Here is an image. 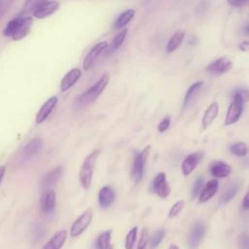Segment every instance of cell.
<instances>
[{"label":"cell","mask_w":249,"mask_h":249,"mask_svg":"<svg viewBox=\"0 0 249 249\" xmlns=\"http://www.w3.org/2000/svg\"><path fill=\"white\" fill-rule=\"evenodd\" d=\"M47 1L48 0H27L23 7V12L26 14L33 13L36 8H38L40 5Z\"/></svg>","instance_id":"30"},{"label":"cell","mask_w":249,"mask_h":249,"mask_svg":"<svg viewBox=\"0 0 249 249\" xmlns=\"http://www.w3.org/2000/svg\"><path fill=\"white\" fill-rule=\"evenodd\" d=\"M169 125H170V117L169 116H166L165 117L161 123L159 124L158 126V131L160 133H165L168 128H169Z\"/></svg>","instance_id":"37"},{"label":"cell","mask_w":249,"mask_h":249,"mask_svg":"<svg viewBox=\"0 0 249 249\" xmlns=\"http://www.w3.org/2000/svg\"><path fill=\"white\" fill-rule=\"evenodd\" d=\"M239 242H240L241 249H249V236L248 235L243 234L242 236H240Z\"/></svg>","instance_id":"39"},{"label":"cell","mask_w":249,"mask_h":249,"mask_svg":"<svg viewBox=\"0 0 249 249\" xmlns=\"http://www.w3.org/2000/svg\"><path fill=\"white\" fill-rule=\"evenodd\" d=\"M168 249H179V248H178V246H177L176 244H171V245L168 247Z\"/></svg>","instance_id":"45"},{"label":"cell","mask_w":249,"mask_h":249,"mask_svg":"<svg viewBox=\"0 0 249 249\" xmlns=\"http://www.w3.org/2000/svg\"><path fill=\"white\" fill-rule=\"evenodd\" d=\"M60 8V3L57 1V0H52V1H48L40 5L38 8H36L33 14L35 19L38 20H43L51 15H53L55 12H57Z\"/></svg>","instance_id":"12"},{"label":"cell","mask_w":249,"mask_h":249,"mask_svg":"<svg viewBox=\"0 0 249 249\" xmlns=\"http://www.w3.org/2000/svg\"><path fill=\"white\" fill-rule=\"evenodd\" d=\"M238 49H239L241 52H247V51H249V41H243L242 43H240L239 46H238Z\"/></svg>","instance_id":"41"},{"label":"cell","mask_w":249,"mask_h":249,"mask_svg":"<svg viewBox=\"0 0 249 249\" xmlns=\"http://www.w3.org/2000/svg\"><path fill=\"white\" fill-rule=\"evenodd\" d=\"M100 152H101V150L98 149V150L93 151L90 155H88L87 158L84 160V163L80 168L79 182L84 190H89L92 185L95 166H96L98 159L100 155Z\"/></svg>","instance_id":"3"},{"label":"cell","mask_w":249,"mask_h":249,"mask_svg":"<svg viewBox=\"0 0 249 249\" xmlns=\"http://www.w3.org/2000/svg\"><path fill=\"white\" fill-rule=\"evenodd\" d=\"M218 113H219V104H218V102L214 101L207 107V109L205 110L204 115L201 119V130L202 131H205L212 124V122L218 116Z\"/></svg>","instance_id":"18"},{"label":"cell","mask_w":249,"mask_h":249,"mask_svg":"<svg viewBox=\"0 0 249 249\" xmlns=\"http://www.w3.org/2000/svg\"><path fill=\"white\" fill-rule=\"evenodd\" d=\"M202 86H203L202 81H198V82L194 83L192 86H190V88L187 90L185 98H184V108H186L189 105L191 100L194 99L196 94L202 88Z\"/></svg>","instance_id":"26"},{"label":"cell","mask_w":249,"mask_h":249,"mask_svg":"<svg viewBox=\"0 0 249 249\" xmlns=\"http://www.w3.org/2000/svg\"><path fill=\"white\" fill-rule=\"evenodd\" d=\"M150 149H151V146H147L144 150L139 152L134 158L133 167H132V173H131L132 180L133 181L134 184H138L143 177L144 166H145Z\"/></svg>","instance_id":"4"},{"label":"cell","mask_w":249,"mask_h":249,"mask_svg":"<svg viewBox=\"0 0 249 249\" xmlns=\"http://www.w3.org/2000/svg\"><path fill=\"white\" fill-rule=\"evenodd\" d=\"M57 103H58V98L57 97H52L49 100H47L45 101V103L40 107L38 113L36 114L35 123L37 125L42 124L50 116V114L53 112Z\"/></svg>","instance_id":"14"},{"label":"cell","mask_w":249,"mask_h":249,"mask_svg":"<svg viewBox=\"0 0 249 249\" xmlns=\"http://www.w3.org/2000/svg\"><path fill=\"white\" fill-rule=\"evenodd\" d=\"M242 111H243V105L235 101H232L228 108V112L225 118V126L229 127L235 124L241 117Z\"/></svg>","instance_id":"15"},{"label":"cell","mask_w":249,"mask_h":249,"mask_svg":"<svg viewBox=\"0 0 249 249\" xmlns=\"http://www.w3.org/2000/svg\"><path fill=\"white\" fill-rule=\"evenodd\" d=\"M5 172H6V167L5 166H0V183H1L2 179L4 178V175H5Z\"/></svg>","instance_id":"42"},{"label":"cell","mask_w":249,"mask_h":249,"mask_svg":"<svg viewBox=\"0 0 249 249\" xmlns=\"http://www.w3.org/2000/svg\"><path fill=\"white\" fill-rule=\"evenodd\" d=\"M203 158L202 152H195L190 155H188L182 162L181 165V170L183 175L188 176L190 175L195 168L198 166V165L200 163V161Z\"/></svg>","instance_id":"11"},{"label":"cell","mask_w":249,"mask_h":249,"mask_svg":"<svg viewBox=\"0 0 249 249\" xmlns=\"http://www.w3.org/2000/svg\"><path fill=\"white\" fill-rule=\"evenodd\" d=\"M63 173H64V167L62 166L55 167L53 170L48 172L43 177L42 182H41V188L48 189L49 187L55 185L60 180V178L62 177Z\"/></svg>","instance_id":"20"},{"label":"cell","mask_w":249,"mask_h":249,"mask_svg":"<svg viewBox=\"0 0 249 249\" xmlns=\"http://www.w3.org/2000/svg\"><path fill=\"white\" fill-rule=\"evenodd\" d=\"M148 241H149L148 230H147V228H143V230L141 232V234H140V239H139V242L137 244L136 249H146Z\"/></svg>","instance_id":"35"},{"label":"cell","mask_w":249,"mask_h":249,"mask_svg":"<svg viewBox=\"0 0 249 249\" xmlns=\"http://www.w3.org/2000/svg\"><path fill=\"white\" fill-rule=\"evenodd\" d=\"M111 235L112 231L107 230L101 232L96 241V248L97 249H113V245L111 244Z\"/></svg>","instance_id":"23"},{"label":"cell","mask_w":249,"mask_h":249,"mask_svg":"<svg viewBox=\"0 0 249 249\" xmlns=\"http://www.w3.org/2000/svg\"><path fill=\"white\" fill-rule=\"evenodd\" d=\"M232 67V61L227 57H222L210 63L206 67V71L212 75H222L231 70Z\"/></svg>","instance_id":"6"},{"label":"cell","mask_w":249,"mask_h":249,"mask_svg":"<svg viewBox=\"0 0 249 249\" xmlns=\"http://www.w3.org/2000/svg\"><path fill=\"white\" fill-rule=\"evenodd\" d=\"M202 186H203V177L199 176L196 179L194 187H193V191H192V198L193 199H195L198 195L200 194V192L202 190Z\"/></svg>","instance_id":"36"},{"label":"cell","mask_w":249,"mask_h":249,"mask_svg":"<svg viewBox=\"0 0 249 249\" xmlns=\"http://www.w3.org/2000/svg\"><path fill=\"white\" fill-rule=\"evenodd\" d=\"M107 47H108V44L105 41H101V42L94 45L93 48L89 51V53L86 55V57L84 59V62H83L84 70H86V71L90 70V68L96 63L98 58Z\"/></svg>","instance_id":"8"},{"label":"cell","mask_w":249,"mask_h":249,"mask_svg":"<svg viewBox=\"0 0 249 249\" xmlns=\"http://www.w3.org/2000/svg\"><path fill=\"white\" fill-rule=\"evenodd\" d=\"M110 80V76L108 73H103L101 77L96 82L91 88H89L86 92H84L81 96H79L75 100V105L79 108L85 107L94 101H96L100 96L106 89Z\"/></svg>","instance_id":"2"},{"label":"cell","mask_w":249,"mask_h":249,"mask_svg":"<svg viewBox=\"0 0 249 249\" xmlns=\"http://www.w3.org/2000/svg\"><path fill=\"white\" fill-rule=\"evenodd\" d=\"M33 25V19L31 17H17L11 20L3 30V35L19 41L25 38L31 32Z\"/></svg>","instance_id":"1"},{"label":"cell","mask_w":249,"mask_h":249,"mask_svg":"<svg viewBox=\"0 0 249 249\" xmlns=\"http://www.w3.org/2000/svg\"><path fill=\"white\" fill-rule=\"evenodd\" d=\"M93 219V214L91 209L84 211L71 225L70 235L71 237H77L84 232V231L90 226Z\"/></svg>","instance_id":"5"},{"label":"cell","mask_w":249,"mask_h":249,"mask_svg":"<svg viewBox=\"0 0 249 249\" xmlns=\"http://www.w3.org/2000/svg\"><path fill=\"white\" fill-rule=\"evenodd\" d=\"M152 190L162 199H166L170 194V187L166 182L165 172H160L156 175L152 182Z\"/></svg>","instance_id":"9"},{"label":"cell","mask_w":249,"mask_h":249,"mask_svg":"<svg viewBox=\"0 0 249 249\" xmlns=\"http://www.w3.org/2000/svg\"><path fill=\"white\" fill-rule=\"evenodd\" d=\"M205 232V227L201 222H197L188 235V245L191 249H196L201 242Z\"/></svg>","instance_id":"13"},{"label":"cell","mask_w":249,"mask_h":249,"mask_svg":"<svg viewBox=\"0 0 249 249\" xmlns=\"http://www.w3.org/2000/svg\"><path fill=\"white\" fill-rule=\"evenodd\" d=\"M116 194L113 188L110 186H104L100 190L99 193V203L100 207L107 208L109 207L115 200Z\"/></svg>","instance_id":"17"},{"label":"cell","mask_w":249,"mask_h":249,"mask_svg":"<svg viewBox=\"0 0 249 249\" xmlns=\"http://www.w3.org/2000/svg\"><path fill=\"white\" fill-rule=\"evenodd\" d=\"M209 171L211 173V175H213L214 177H218V178H225L228 177L231 172H232V167L231 166H229L228 164L218 161L213 163L210 166Z\"/></svg>","instance_id":"21"},{"label":"cell","mask_w":249,"mask_h":249,"mask_svg":"<svg viewBox=\"0 0 249 249\" xmlns=\"http://www.w3.org/2000/svg\"><path fill=\"white\" fill-rule=\"evenodd\" d=\"M165 230L164 229H159L157 230L154 234L152 235V238H151V248L152 249H155L156 247H158V245L162 242L164 236H165Z\"/></svg>","instance_id":"33"},{"label":"cell","mask_w":249,"mask_h":249,"mask_svg":"<svg viewBox=\"0 0 249 249\" xmlns=\"http://www.w3.org/2000/svg\"><path fill=\"white\" fill-rule=\"evenodd\" d=\"M243 33L247 36H249V23H247L244 27H243Z\"/></svg>","instance_id":"43"},{"label":"cell","mask_w":249,"mask_h":249,"mask_svg":"<svg viewBox=\"0 0 249 249\" xmlns=\"http://www.w3.org/2000/svg\"><path fill=\"white\" fill-rule=\"evenodd\" d=\"M239 190V184H232L225 192L224 194L221 196L220 201L222 203H228L229 201H231L233 197L236 195V193Z\"/></svg>","instance_id":"28"},{"label":"cell","mask_w":249,"mask_h":249,"mask_svg":"<svg viewBox=\"0 0 249 249\" xmlns=\"http://www.w3.org/2000/svg\"><path fill=\"white\" fill-rule=\"evenodd\" d=\"M2 8H3V0H0V15L2 13Z\"/></svg>","instance_id":"44"},{"label":"cell","mask_w":249,"mask_h":249,"mask_svg":"<svg viewBox=\"0 0 249 249\" xmlns=\"http://www.w3.org/2000/svg\"><path fill=\"white\" fill-rule=\"evenodd\" d=\"M137 238V227H133L126 236L125 240V248L126 249H133L135 245V241Z\"/></svg>","instance_id":"31"},{"label":"cell","mask_w":249,"mask_h":249,"mask_svg":"<svg viewBox=\"0 0 249 249\" xmlns=\"http://www.w3.org/2000/svg\"><path fill=\"white\" fill-rule=\"evenodd\" d=\"M67 237V232L66 230H61L57 232L43 246L42 249H62Z\"/></svg>","instance_id":"19"},{"label":"cell","mask_w":249,"mask_h":249,"mask_svg":"<svg viewBox=\"0 0 249 249\" xmlns=\"http://www.w3.org/2000/svg\"><path fill=\"white\" fill-rule=\"evenodd\" d=\"M185 37V32L184 31H178L176 32L171 38L169 39L167 46H166V53H172L174 52L183 42Z\"/></svg>","instance_id":"24"},{"label":"cell","mask_w":249,"mask_h":249,"mask_svg":"<svg viewBox=\"0 0 249 249\" xmlns=\"http://www.w3.org/2000/svg\"><path fill=\"white\" fill-rule=\"evenodd\" d=\"M230 151L238 157H244L248 153V148L244 142H236L230 146Z\"/></svg>","instance_id":"29"},{"label":"cell","mask_w":249,"mask_h":249,"mask_svg":"<svg viewBox=\"0 0 249 249\" xmlns=\"http://www.w3.org/2000/svg\"><path fill=\"white\" fill-rule=\"evenodd\" d=\"M44 141L41 137L33 138L21 151V158L23 161H30L34 158L43 147Z\"/></svg>","instance_id":"7"},{"label":"cell","mask_w":249,"mask_h":249,"mask_svg":"<svg viewBox=\"0 0 249 249\" xmlns=\"http://www.w3.org/2000/svg\"><path fill=\"white\" fill-rule=\"evenodd\" d=\"M82 75V71L79 68H73L71 70H69L65 77L63 78L62 82H61V90L62 92H66L69 89H71L76 83L77 81L80 79Z\"/></svg>","instance_id":"16"},{"label":"cell","mask_w":249,"mask_h":249,"mask_svg":"<svg viewBox=\"0 0 249 249\" xmlns=\"http://www.w3.org/2000/svg\"><path fill=\"white\" fill-rule=\"evenodd\" d=\"M127 34H128V30L127 29H124L123 31H121L116 36L115 38L113 39L111 45H110V50L111 51H115L117 50L119 47H121V45L124 43L126 37H127Z\"/></svg>","instance_id":"32"},{"label":"cell","mask_w":249,"mask_h":249,"mask_svg":"<svg viewBox=\"0 0 249 249\" xmlns=\"http://www.w3.org/2000/svg\"><path fill=\"white\" fill-rule=\"evenodd\" d=\"M218 188H219V183L216 179L209 180L199 194V202L204 203L208 201L216 194Z\"/></svg>","instance_id":"22"},{"label":"cell","mask_w":249,"mask_h":249,"mask_svg":"<svg viewBox=\"0 0 249 249\" xmlns=\"http://www.w3.org/2000/svg\"><path fill=\"white\" fill-rule=\"evenodd\" d=\"M232 101L242 105L249 101V90L246 88L236 89L232 94Z\"/></svg>","instance_id":"27"},{"label":"cell","mask_w":249,"mask_h":249,"mask_svg":"<svg viewBox=\"0 0 249 249\" xmlns=\"http://www.w3.org/2000/svg\"><path fill=\"white\" fill-rule=\"evenodd\" d=\"M227 1L232 7H244L249 5V0H227Z\"/></svg>","instance_id":"38"},{"label":"cell","mask_w":249,"mask_h":249,"mask_svg":"<svg viewBox=\"0 0 249 249\" xmlns=\"http://www.w3.org/2000/svg\"><path fill=\"white\" fill-rule=\"evenodd\" d=\"M134 14H135V11L133 9H129L123 12L115 22V29L121 30L124 27H126L133 20V18L134 17Z\"/></svg>","instance_id":"25"},{"label":"cell","mask_w":249,"mask_h":249,"mask_svg":"<svg viewBox=\"0 0 249 249\" xmlns=\"http://www.w3.org/2000/svg\"><path fill=\"white\" fill-rule=\"evenodd\" d=\"M57 203L56 193L53 189H46L40 198V207L43 213L51 214L55 208Z\"/></svg>","instance_id":"10"},{"label":"cell","mask_w":249,"mask_h":249,"mask_svg":"<svg viewBox=\"0 0 249 249\" xmlns=\"http://www.w3.org/2000/svg\"><path fill=\"white\" fill-rule=\"evenodd\" d=\"M242 208L243 209H249V187H248V191L246 193V195L244 196L243 201H242Z\"/></svg>","instance_id":"40"},{"label":"cell","mask_w":249,"mask_h":249,"mask_svg":"<svg viewBox=\"0 0 249 249\" xmlns=\"http://www.w3.org/2000/svg\"><path fill=\"white\" fill-rule=\"evenodd\" d=\"M184 205H185V201L183 199L181 200H178L176 201L170 208L169 212H168V217L170 219L172 218H175L176 216H178V214L182 211V209L184 208Z\"/></svg>","instance_id":"34"}]
</instances>
